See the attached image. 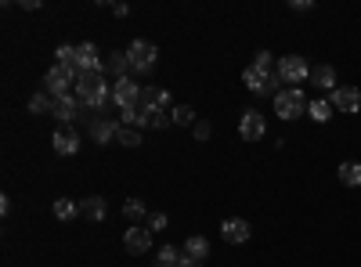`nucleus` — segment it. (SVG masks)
Segmentation results:
<instances>
[{
  "mask_svg": "<svg viewBox=\"0 0 361 267\" xmlns=\"http://www.w3.org/2000/svg\"><path fill=\"white\" fill-rule=\"evenodd\" d=\"M73 94L80 98L83 108L102 112V108L112 101V87H109V80H105L102 73H80V80H76V87H73Z\"/></svg>",
  "mask_w": 361,
  "mask_h": 267,
  "instance_id": "nucleus-1",
  "label": "nucleus"
},
{
  "mask_svg": "<svg viewBox=\"0 0 361 267\" xmlns=\"http://www.w3.org/2000/svg\"><path fill=\"white\" fill-rule=\"evenodd\" d=\"M271 101H275L279 120H300V116H307V105H311L300 87H282V91L271 98Z\"/></svg>",
  "mask_w": 361,
  "mask_h": 267,
  "instance_id": "nucleus-2",
  "label": "nucleus"
},
{
  "mask_svg": "<svg viewBox=\"0 0 361 267\" xmlns=\"http://www.w3.org/2000/svg\"><path fill=\"white\" fill-rule=\"evenodd\" d=\"M243 83L250 87L253 94H267V98H275V94L282 91L279 73H264V69H257V66H250V69L243 73Z\"/></svg>",
  "mask_w": 361,
  "mask_h": 267,
  "instance_id": "nucleus-3",
  "label": "nucleus"
},
{
  "mask_svg": "<svg viewBox=\"0 0 361 267\" xmlns=\"http://www.w3.org/2000/svg\"><path fill=\"white\" fill-rule=\"evenodd\" d=\"M279 80L282 83H289V87H300L304 80H311V66L304 62L300 54H286V58H279Z\"/></svg>",
  "mask_w": 361,
  "mask_h": 267,
  "instance_id": "nucleus-4",
  "label": "nucleus"
},
{
  "mask_svg": "<svg viewBox=\"0 0 361 267\" xmlns=\"http://www.w3.org/2000/svg\"><path fill=\"white\" fill-rule=\"evenodd\" d=\"M141 94H145V87H137V80H134V76L116 80V83H112V105H116L119 112L141 105Z\"/></svg>",
  "mask_w": 361,
  "mask_h": 267,
  "instance_id": "nucleus-5",
  "label": "nucleus"
},
{
  "mask_svg": "<svg viewBox=\"0 0 361 267\" xmlns=\"http://www.w3.org/2000/svg\"><path fill=\"white\" fill-rule=\"evenodd\" d=\"M127 58H130V69H134V73H152L159 51H156V44H148V40H134V44L127 47Z\"/></svg>",
  "mask_w": 361,
  "mask_h": 267,
  "instance_id": "nucleus-6",
  "label": "nucleus"
},
{
  "mask_svg": "<svg viewBox=\"0 0 361 267\" xmlns=\"http://www.w3.org/2000/svg\"><path fill=\"white\" fill-rule=\"evenodd\" d=\"M76 80H80V76L66 73L62 66H51V69H47V76H44V91H47L51 98H66V94H73Z\"/></svg>",
  "mask_w": 361,
  "mask_h": 267,
  "instance_id": "nucleus-7",
  "label": "nucleus"
},
{
  "mask_svg": "<svg viewBox=\"0 0 361 267\" xmlns=\"http://www.w3.org/2000/svg\"><path fill=\"white\" fill-rule=\"evenodd\" d=\"M123 246H127V253H134V256H145L148 249H152V231H148V228H141V224H130V228L123 231Z\"/></svg>",
  "mask_w": 361,
  "mask_h": 267,
  "instance_id": "nucleus-8",
  "label": "nucleus"
},
{
  "mask_svg": "<svg viewBox=\"0 0 361 267\" xmlns=\"http://www.w3.org/2000/svg\"><path fill=\"white\" fill-rule=\"evenodd\" d=\"M221 239L231 242V246H243V242L253 239V228H250V221H243V217H228V221L221 224Z\"/></svg>",
  "mask_w": 361,
  "mask_h": 267,
  "instance_id": "nucleus-9",
  "label": "nucleus"
},
{
  "mask_svg": "<svg viewBox=\"0 0 361 267\" xmlns=\"http://www.w3.org/2000/svg\"><path fill=\"white\" fill-rule=\"evenodd\" d=\"M267 134V123H264V116L257 112V108H250V112H243V123H238V137L243 141H260Z\"/></svg>",
  "mask_w": 361,
  "mask_h": 267,
  "instance_id": "nucleus-10",
  "label": "nucleus"
},
{
  "mask_svg": "<svg viewBox=\"0 0 361 267\" xmlns=\"http://www.w3.org/2000/svg\"><path fill=\"white\" fill-rule=\"evenodd\" d=\"M80 98L76 94H66V98H54V108H51V116H54V120L58 123H62V127H69L73 120H76V116H80Z\"/></svg>",
  "mask_w": 361,
  "mask_h": 267,
  "instance_id": "nucleus-11",
  "label": "nucleus"
},
{
  "mask_svg": "<svg viewBox=\"0 0 361 267\" xmlns=\"http://www.w3.org/2000/svg\"><path fill=\"white\" fill-rule=\"evenodd\" d=\"M329 101H333L336 112H357L361 108V91L357 87H336V91L329 94Z\"/></svg>",
  "mask_w": 361,
  "mask_h": 267,
  "instance_id": "nucleus-12",
  "label": "nucleus"
},
{
  "mask_svg": "<svg viewBox=\"0 0 361 267\" xmlns=\"http://www.w3.org/2000/svg\"><path fill=\"white\" fill-rule=\"evenodd\" d=\"M76 62H80V73H102L105 69V58L98 54L94 44H80L76 47Z\"/></svg>",
  "mask_w": 361,
  "mask_h": 267,
  "instance_id": "nucleus-13",
  "label": "nucleus"
},
{
  "mask_svg": "<svg viewBox=\"0 0 361 267\" xmlns=\"http://www.w3.org/2000/svg\"><path fill=\"white\" fill-rule=\"evenodd\" d=\"M51 144H54L58 156H76V152H80V134H76L73 127H62V130L51 137Z\"/></svg>",
  "mask_w": 361,
  "mask_h": 267,
  "instance_id": "nucleus-14",
  "label": "nucleus"
},
{
  "mask_svg": "<svg viewBox=\"0 0 361 267\" xmlns=\"http://www.w3.org/2000/svg\"><path fill=\"white\" fill-rule=\"evenodd\" d=\"M116 134H119V123L109 120V116L90 120V137H94V144H109V141H116Z\"/></svg>",
  "mask_w": 361,
  "mask_h": 267,
  "instance_id": "nucleus-15",
  "label": "nucleus"
},
{
  "mask_svg": "<svg viewBox=\"0 0 361 267\" xmlns=\"http://www.w3.org/2000/svg\"><path fill=\"white\" fill-rule=\"evenodd\" d=\"M141 101H145L148 108H152V112H173V105H170V91H166V87H145Z\"/></svg>",
  "mask_w": 361,
  "mask_h": 267,
  "instance_id": "nucleus-16",
  "label": "nucleus"
},
{
  "mask_svg": "<svg viewBox=\"0 0 361 267\" xmlns=\"http://www.w3.org/2000/svg\"><path fill=\"white\" fill-rule=\"evenodd\" d=\"M311 87H318V91H325V94H333L336 87H340L336 69H333V66H318V69H311Z\"/></svg>",
  "mask_w": 361,
  "mask_h": 267,
  "instance_id": "nucleus-17",
  "label": "nucleus"
},
{
  "mask_svg": "<svg viewBox=\"0 0 361 267\" xmlns=\"http://www.w3.org/2000/svg\"><path fill=\"white\" fill-rule=\"evenodd\" d=\"M105 69L116 76V80H127L134 69H130V58H127V51H112L109 58H105Z\"/></svg>",
  "mask_w": 361,
  "mask_h": 267,
  "instance_id": "nucleus-18",
  "label": "nucleus"
},
{
  "mask_svg": "<svg viewBox=\"0 0 361 267\" xmlns=\"http://www.w3.org/2000/svg\"><path fill=\"white\" fill-rule=\"evenodd\" d=\"M80 213H83L87 221H94V224L105 221V199H102V195H87V199L80 202Z\"/></svg>",
  "mask_w": 361,
  "mask_h": 267,
  "instance_id": "nucleus-19",
  "label": "nucleus"
},
{
  "mask_svg": "<svg viewBox=\"0 0 361 267\" xmlns=\"http://www.w3.org/2000/svg\"><path fill=\"white\" fill-rule=\"evenodd\" d=\"M333 101H329V98H311V105H307V116H311V120L314 123H329V120H333Z\"/></svg>",
  "mask_w": 361,
  "mask_h": 267,
  "instance_id": "nucleus-20",
  "label": "nucleus"
},
{
  "mask_svg": "<svg viewBox=\"0 0 361 267\" xmlns=\"http://www.w3.org/2000/svg\"><path fill=\"white\" fill-rule=\"evenodd\" d=\"M54 58H58V62H54V66H62L66 73H73V76H80V62H76V47H73V44H62V47H58V51H54Z\"/></svg>",
  "mask_w": 361,
  "mask_h": 267,
  "instance_id": "nucleus-21",
  "label": "nucleus"
},
{
  "mask_svg": "<svg viewBox=\"0 0 361 267\" xmlns=\"http://www.w3.org/2000/svg\"><path fill=\"white\" fill-rule=\"evenodd\" d=\"M185 249H177V246H163L156 253V267H185Z\"/></svg>",
  "mask_w": 361,
  "mask_h": 267,
  "instance_id": "nucleus-22",
  "label": "nucleus"
},
{
  "mask_svg": "<svg viewBox=\"0 0 361 267\" xmlns=\"http://www.w3.org/2000/svg\"><path fill=\"white\" fill-rule=\"evenodd\" d=\"M340 185H347V188H357L361 185V163H354V159H347V163H340Z\"/></svg>",
  "mask_w": 361,
  "mask_h": 267,
  "instance_id": "nucleus-23",
  "label": "nucleus"
},
{
  "mask_svg": "<svg viewBox=\"0 0 361 267\" xmlns=\"http://www.w3.org/2000/svg\"><path fill=\"white\" fill-rule=\"evenodd\" d=\"M185 256H192V260H206V256H209V242L202 239V235H192V239L185 242Z\"/></svg>",
  "mask_w": 361,
  "mask_h": 267,
  "instance_id": "nucleus-24",
  "label": "nucleus"
},
{
  "mask_svg": "<svg viewBox=\"0 0 361 267\" xmlns=\"http://www.w3.org/2000/svg\"><path fill=\"white\" fill-rule=\"evenodd\" d=\"M170 116H173V123H177V127H195V123H199L192 105H173V112H170Z\"/></svg>",
  "mask_w": 361,
  "mask_h": 267,
  "instance_id": "nucleus-25",
  "label": "nucleus"
},
{
  "mask_svg": "<svg viewBox=\"0 0 361 267\" xmlns=\"http://www.w3.org/2000/svg\"><path fill=\"white\" fill-rule=\"evenodd\" d=\"M116 144H123V148H137V144H141V130H137V127H123V123H119Z\"/></svg>",
  "mask_w": 361,
  "mask_h": 267,
  "instance_id": "nucleus-26",
  "label": "nucleus"
},
{
  "mask_svg": "<svg viewBox=\"0 0 361 267\" xmlns=\"http://www.w3.org/2000/svg\"><path fill=\"white\" fill-rule=\"evenodd\" d=\"M51 108H54V98H51L47 91H40V94L29 98V112H33V116H44V112H51Z\"/></svg>",
  "mask_w": 361,
  "mask_h": 267,
  "instance_id": "nucleus-27",
  "label": "nucleus"
},
{
  "mask_svg": "<svg viewBox=\"0 0 361 267\" xmlns=\"http://www.w3.org/2000/svg\"><path fill=\"white\" fill-rule=\"evenodd\" d=\"M145 213H148V206H145L141 199H127V202H123V217H127L130 224H137Z\"/></svg>",
  "mask_w": 361,
  "mask_h": 267,
  "instance_id": "nucleus-28",
  "label": "nucleus"
},
{
  "mask_svg": "<svg viewBox=\"0 0 361 267\" xmlns=\"http://www.w3.org/2000/svg\"><path fill=\"white\" fill-rule=\"evenodd\" d=\"M76 213H80V206H76L73 199H58V202H54V217H58V221H73Z\"/></svg>",
  "mask_w": 361,
  "mask_h": 267,
  "instance_id": "nucleus-29",
  "label": "nucleus"
},
{
  "mask_svg": "<svg viewBox=\"0 0 361 267\" xmlns=\"http://www.w3.org/2000/svg\"><path fill=\"white\" fill-rule=\"evenodd\" d=\"M253 66H257V69H264V73H275V69H279V62H275V54H271V51H257Z\"/></svg>",
  "mask_w": 361,
  "mask_h": 267,
  "instance_id": "nucleus-30",
  "label": "nucleus"
},
{
  "mask_svg": "<svg viewBox=\"0 0 361 267\" xmlns=\"http://www.w3.org/2000/svg\"><path fill=\"white\" fill-rule=\"evenodd\" d=\"M209 134H214V127H209L206 120H199L195 123V141H209Z\"/></svg>",
  "mask_w": 361,
  "mask_h": 267,
  "instance_id": "nucleus-31",
  "label": "nucleus"
},
{
  "mask_svg": "<svg viewBox=\"0 0 361 267\" xmlns=\"http://www.w3.org/2000/svg\"><path fill=\"white\" fill-rule=\"evenodd\" d=\"M166 228V213H152L148 217V231H163Z\"/></svg>",
  "mask_w": 361,
  "mask_h": 267,
  "instance_id": "nucleus-32",
  "label": "nucleus"
},
{
  "mask_svg": "<svg viewBox=\"0 0 361 267\" xmlns=\"http://www.w3.org/2000/svg\"><path fill=\"white\" fill-rule=\"evenodd\" d=\"M166 123H173V116H170V112H156V116H152V127H156V130H163Z\"/></svg>",
  "mask_w": 361,
  "mask_h": 267,
  "instance_id": "nucleus-33",
  "label": "nucleus"
},
{
  "mask_svg": "<svg viewBox=\"0 0 361 267\" xmlns=\"http://www.w3.org/2000/svg\"><path fill=\"white\" fill-rule=\"evenodd\" d=\"M314 0H293V11H311Z\"/></svg>",
  "mask_w": 361,
  "mask_h": 267,
  "instance_id": "nucleus-34",
  "label": "nucleus"
},
{
  "mask_svg": "<svg viewBox=\"0 0 361 267\" xmlns=\"http://www.w3.org/2000/svg\"><path fill=\"white\" fill-rule=\"evenodd\" d=\"M127 11H130L127 4H112V15H116V18H127Z\"/></svg>",
  "mask_w": 361,
  "mask_h": 267,
  "instance_id": "nucleus-35",
  "label": "nucleus"
},
{
  "mask_svg": "<svg viewBox=\"0 0 361 267\" xmlns=\"http://www.w3.org/2000/svg\"><path fill=\"white\" fill-rule=\"evenodd\" d=\"M185 267H202V263H199V260H192V256H188V260H185Z\"/></svg>",
  "mask_w": 361,
  "mask_h": 267,
  "instance_id": "nucleus-36",
  "label": "nucleus"
}]
</instances>
